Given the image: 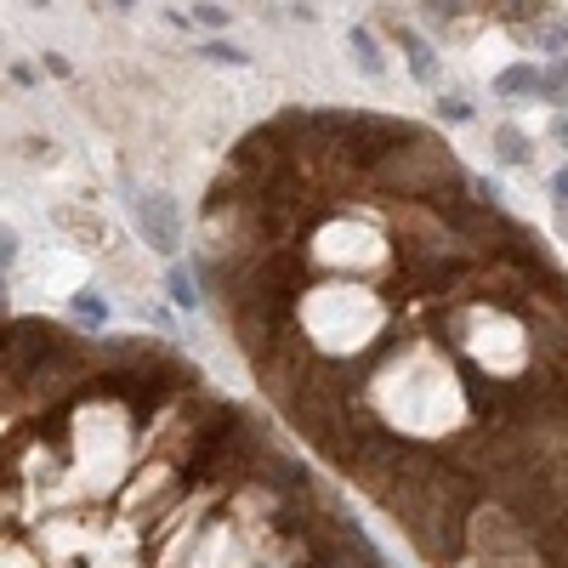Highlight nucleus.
<instances>
[{"label":"nucleus","instance_id":"nucleus-2","mask_svg":"<svg viewBox=\"0 0 568 568\" xmlns=\"http://www.w3.org/2000/svg\"><path fill=\"white\" fill-rule=\"evenodd\" d=\"M392 41H398V52H404L410 75H415L421 86H432V80H438V63H432V46H426V41L415 35L410 23H398V29H392Z\"/></svg>","mask_w":568,"mask_h":568},{"label":"nucleus","instance_id":"nucleus-11","mask_svg":"<svg viewBox=\"0 0 568 568\" xmlns=\"http://www.w3.org/2000/svg\"><path fill=\"white\" fill-rule=\"evenodd\" d=\"M438 114H444L449 125H466V120H472V103H466V97H455V91H449V97H438Z\"/></svg>","mask_w":568,"mask_h":568},{"label":"nucleus","instance_id":"nucleus-13","mask_svg":"<svg viewBox=\"0 0 568 568\" xmlns=\"http://www.w3.org/2000/svg\"><path fill=\"white\" fill-rule=\"evenodd\" d=\"M552 199H557V216H568V165H557V177H552Z\"/></svg>","mask_w":568,"mask_h":568},{"label":"nucleus","instance_id":"nucleus-14","mask_svg":"<svg viewBox=\"0 0 568 568\" xmlns=\"http://www.w3.org/2000/svg\"><path fill=\"white\" fill-rule=\"evenodd\" d=\"M552 131H557V143H568V114H557V125H552Z\"/></svg>","mask_w":568,"mask_h":568},{"label":"nucleus","instance_id":"nucleus-7","mask_svg":"<svg viewBox=\"0 0 568 568\" xmlns=\"http://www.w3.org/2000/svg\"><path fill=\"white\" fill-rule=\"evenodd\" d=\"M69 308H75V319H80L86 330H103V324H109V302H103V296H91V290H80Z\"/></svg>","mask_w":568,"mask_h":568},{"label":"nucleus","instance_id":"nucleus-5","mask_svg":"<svg viewBox=\"0 0 568 568\" xmlns=\"http://www.w3.org/2000/svg\"><path fill=\"white\" fill-rule=\"evenodd\" d=\"M347 46H353V57H358V69L364 75H370V80H381L387 75V63H381V46H376V35H370V29H347Z\"/></svg>","mask_w":568,"mask_h":568},{"label":"nucleus","instance_id":"nucleus-4","mask_svg":"<svg viewBox=\"0 0 568 568\" xmlns=\"http://www.w3.org/2000/svg\"><path fill=\"white\" fill-rule=\"evenodd\" d=\"M165 296L182 308V313H193L199 308V279H193V267L188 261H171V274H165Z\"/></svg>","mask_w":568,"mask_h":568},{"label":"nucleus","instance_id":"nucleus-6","mask_svg":"<svg viewBox=\"0 0 568 568\" xmlns=\"http://www.w3.org/2000/svg\"><path fill=\"white\" fill-rule=\"evenodd\" d=\"M494 154L500 165H528V137L517 125H494Z\"/></svg>","mask_w":568,"mask_h":568},{"label":"nucleus","instance_id":"nucleus-9","mask_svg":"<svg viewBox=\"0 0 568 568\" xmlns=\"http://www.w3.org/2000/svg\"><path fill=\"white\" fill-rule=\"evenodd\" d=\"M541 91L552 97V103H568V57H557L552 69L541 75Z\"/></svg>","mask_w":568,"mask_h":568},{"label":"nucleus","instance_id":"nucleus-3","mask_svg":"<svg viewBox=\"0 0 568 568\" xmlns=\"http://www.w3.org/2000/svg\"><path fill=\"white\" fill-rule=\"evenodd\" d=\"M494 91L500 97H534L541 91V69H534V63H512V69L494 75Z\"/></svg>","mask_w":568,"mask_h":568},{"label":"nucleus","instance_id":"nucleus-15","mask_svg":"<svg viewBox=\"0 0 568 568\" xmlns=\"http://www.w3.org/2000/svg\"><path fill=\"white\" fill-rule=\"evenodd\" d=\"M557 233H563V240H568V216H557Z\"/></svg>","mask_w":568,"mask_h":568},{"label":"nucleus","instance_id":"nucleus-1","mask_svg":"<svg viewBox=\"0 0 568 568\" xmlns=\"http://www.w3.org/2000/svg\"><path fill=\"white\" fill-rule=\"evenodd\" d=\"M131 216H137V233H143V245L159 250L165 261H177L182 250V216L171 205V193H143V188H131Z\"/></svg>","mask_w":568,"mask_h":568},{"label":"nucleus","instance_id":"nucleus-8","mask_svg":"<svg viewBox=\"0 0 568 568\" xmlns=\"http://www.w3.org/2000/svg\"><path fill=\"white\" fill-rule=\"evenodd\" d=\"M199 57L227 63V69H245V63H250V52H245V46H233V41H205V46H199Z\"/></svg>","mask_w":568,"mask_h":568},{"label":"nucleus","instance_id":"nucleus-12","mask_svg":"<svg viewBox=\"0 0 568 568\" xmlns=\"http://www.w3.org/2000/svg\"><path fill=\"white\" fill-rule=\"evenodd\" d=\"M18 261V233L7 227V222H0V279H7V267Z\"/></svg>","mask_w":568,"mask_h":568},{"label":"nucleus","instance_id":"nucleus-10","mask_svg":"<svg viewBox=\"0 0 568 568\" xmlns=\"http://www.w3.org/2000/svg\"><path fill=\"white\" fill-rule=\"evenodd\" d=\"M193 23L211 29V35H222V29L233 23V12H227V7H193Z\"/></svg>","mask_w":568,"mask_h":568}]
</instances>
